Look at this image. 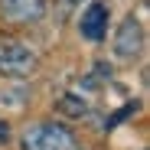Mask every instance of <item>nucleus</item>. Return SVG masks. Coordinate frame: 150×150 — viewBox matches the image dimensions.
Listing matches in <instances>:
<instances>
[{
	"label": "nucleus",
	"mask_w": 150,
	"mask_h": 150,
	"mask_svg": "<svg viewBox=\"0 0 150 150\" xmlns=\"http://www.w3.org/2000/svg\"><path fill=\"white\" fill-rule=\"evenodd\" d=\"M23 150H75V134L65 124H36L23 134Z\"/></svg>",
	"instance_id": "1"
},
{
	"label": "nucleus",
	"mask_w": 150,
	"mask_h": 150,
	"mask_svg": "<svg viewBox=\"0 0 150 150\" xmlns=\"http://www.w3.org/2000/svg\"><path fill=\"white\" fill-rule=\"evenodd\" d=\"M36 69V56L20 42H7L0 49V72L7 75H30Z\"/></svg>",
	"instance_id": "2"
},
{
	"label": "nucleus",
	"mask_w": 150,
	"mask_h": 150,
	"mask_svg": "<svg viewBox=\"0 0 150 150\" xmlns=\"http://www.w3.org/2000/svg\"><path fill=\"white\" fill-rule=\"evenodd\" d=\"M79 30H82V36L88 42H101L105 33H108V4H101V0L88 4V10L79 20Z\"/></svg>",
	"instance_id": "3"
},
{
	"label": "nucleus",
	"mask_w": 150,
	"mask_h": 150,
	"mask_svg": "<svg viewBox=\"0 0 150 150\" xmlns=\"http://www.w3.org/2000/svg\"><path fill=\"white\" fill-rule=\"evenodd\" d=\"M0 13L10 23H33L46 16V0H0Z\"/></svg>",
	"instance_id": "4"
},
{
	"label": "nucleus",
	"mask_w": 150,
	"mask_h": 150,
	"mask_svg": "<svg viewBox=\"0 0 150 150\" xmlns=\"http://www.w3.org/2000/svg\"><path fill=\"white\" fill-rule=\"evenodd\" d=\"M140 49H144V30H140V23L137 20H124L121 30H117V36H114V52L121 59H134Z\"/></svg>",
	"instance_id": "5"
},
{
	"label": "nucleus",
	"mask_w": 150,
	"mask_h": 150,
	"mask_svg": "<svg viewBox=\"0 0 150 150\" xmlns=\"http://www.w3.org/2000/svg\"><path fill=\"white\" fill-rule=\"evenodd\" d=\"M59 4H62V10H72L75 4H79V0H59Z\"/></svg>",
	"instance_id": "6"
},
{
	"label": "nucleus",
	"mask_w": 150,
	"mask_h": 150,
	"mask_svg": "<svg viewBox=\"0 0 150 150\" xmlns=\"http://www.w3.org/2000/svg\"><path fill=\"white\" fill-rule=\"evenodd\" d=\"M0 137H4V140H7V124H0Z\"/></svg>",
	"instance_id": "7"
}]
</instances>
